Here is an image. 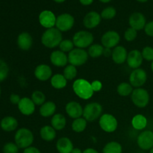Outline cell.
I'll return each mask as SVG.
<instances>
[{"label":"cell","mask_w":153,"mask_h":153,"mask_svg":"<svg viewBox=\"0 0 153 153\" xmlns=\"http://www.w3.org/2000/svg\"><path fill=\"white\" fill-rule=\"evenodd\" d=\"M101 15L96 11H91L87 13L83 19V24L85 28L92 29L96 28L101 22Z\"/></svg>","instance_id":"cell-16"},{"label":"cell","mask_w":153,"mask_h":153,"mask_svg":"<svg viewBox=\"0 0 153 153\" xmlns=\"http://www.w3.org/2000/svg\"><path fill=\"white\" fill-rule=\"evenodd\" d=\"M64 76L67 80H73L77 76V69L75 66L67 65L66 66L64 70Z\"/></svg>","instance_id":"cell-34"},{"label":"cell","mask_w":153,"mask_h":153,"mask_svg":"<svg viewBox=\"0 0 153 153\" xmlns=\"http://www.w3.org/2000/svg\"><path fill=\"white\" fill-rule=\"evenodd\" d=\"M147 80V74L143 69L137 68L131 72L129 76V83L136 88H140L146 83Z\"/></svg>","instance_id":"cell-10"},{"label":"cell","mask_w":153,"mask_h":153,"mask_svg":"<svg viewBox=\"0 0 153 153\" xmlns=\"http://www.w3.org/2000/svg\"><path fill=\"white\" fill-rule=\"evenodd\" d=\"M120 40V36L115 31H108L102 36V45L105 48L113 49L118 46Z\"/></svg>","instance_id":"cell-11"},{"label":"cell","mask_w":153,"mask_h":153,"mask_svg":"<svg viewBox=\"0 0 153 153\" xmlns=\"http://www.w3.org/2000/svg\"><path fill=\"white\" fill-rule=\"evenodd\" d=\"M117 10L114 7H107L102 11L101 17L104 19H111L116 16Z\"/></svg>","instance_id":"cell-37"},{"label":"cell","mask_w":153,"mask_h":153,"mask_svg":"<svg viewBox=\"0 0 153 153\" xmlns=\"http://www.w3.org/2000/svg\"><path fill=\"white\" fill-rule=\"evenodd\" d=\"M100 1L102 3H108V2H110L111 0H100Z\"/></svg>","instance_id":"cell-50"},{"label":"cell","mask_w":153,"mask_h":153,"mask_svg":"<svg viewBox=\"0 0 153 153\" xmlns=\"http://www.w3.org/2000/svg\"><path fill=\"white\" fill-rule=\"evenodd\" d=\"M137 143L143 150H150L153 147V131H143L138 135Z\"/></svg>","instance_id":"cell-12"},{"label":"cell","mask_w":153,"mask_h":153,"mask_svg":"<svg viewBox=\"0 0 153 153\" xmlns=\"http://www.w3.org/2000/svg\"><path fill=\"white\" fill-rule=\"evenodd\" d=\"M136 1H139V2H146V1H147L148 0H136Z\"/></svg>","instance_id":"cell-52"},{"label":"cell","mask_w":153,"mask_h":153,"mask_svg":"<svg viewBox=\"0 0 153 153\" xmlns=\"http://www.w3.org/2000/svg\"><path fill=\"white\" fill-rule=\"evenodd\" d=\"M128 23L131 28L136 31H140L145 28L146 24V17L140 12H134L128 18Z\"/></svg>","instance_id":"cell-14"},{"label":"cell","mask_w":153,"mask_h":153,"mask_svg":"<svg viewBox=\"0 0 153 153\" xmlns=\"http://www.w3.org/2000/svg\"><path fill=\"white\" fill-rule=\"evenodd\" d=\"M83 153H99L98 151L96 150L94 148H88L83 151Z\"/></svg>","instance_id":"cell-48"},{"label":"cell","mask_w":153,"mask_h":153,"mask_svg":"<svg viewBox=\"0 0 153 153\" xmlns=\"http://www.w3.org/2000/svg\"><path fill=\"white\" fill-rule=\"evenodd\" d=\"M56 16L51 10H43L39 15V22L43 27L48 28H53L56 22Z\"/></svg>","instance_id":"cell-13"},{"label":"cell","mask_w":153,"mask_h":153,"mask_svg":"<svg viewBox=\"0 0 153 153\" xmlns=\"http://www.w3.org/2000/svg\"><path fill=\"white\" fill-rule=\"evenodd\" d=\"M67 124V120L65 117L61 114H55L51 119V126L57 131L64 129Z\"/></svg>","instance_id":"cell-26"},{"label":"cell","mask_w":153,"mask_h":153,"mask_svg":"<svg viewBox=\"0 0 153 153\" xmlns=\"http://www.w3.org/2000/svg\"><path fill=\"white\" fill-rule=\"evenodd\" d=\"M21 98L19 97V95L15 94H12L10 96V101L12 104L13 105H18L19 102H20Z\"/></svg>","instance_id":"cell-44"},{"label":"cell","mask_w":153,"mask_h":153,"mask_svg":"<svg viewBox=\"0 0 153 153\" xmlns=\"http://www.w3.org/2000/svg\"><path fill=\"white\" fill-rule=\"evenodd\" d=\"M53 1H55V2H58V3H62L64 2V1H66V0H53Z\"/></svg>","instance_id":"cell-51"},{"label":"cell","mask_w":153,"mask_h":153,"mask_svg":"<svg viewBox=\"0 0 153 153\" xmlns=\"http://www.w3.org/2000/svg\"><path fill=\"white\" fill-rule=\"evenodd\" d=\"M144 31L148 36L153 37V21H151V22H149L146 24Z\"/></svg>","instance_id":"cell-43"},{"label":"cell","mask_w":153,"mask_h":153,"mask_svg":"<svg viewBox=\"0 0 153 153\" xmlns=\"http://www.w3.org/2000/svg\"><path fill=\"white\" fill-rule=\"evenodd\" d=\"M91 88H92L94 92H99L102 90V84L100 81L95 80L94 82H92L91 83Z\"/></svg>","instance_id":"cell-42"},{"label":"cell","mask_w":153,"mask_h":153,"mask_svg":"<svg viewBox=\"0 0 153 153\" xmlns=\"http://www.w3.org/2000/svg\"><path fill=\"white\" fill-rule=\"evenodd\" d=\"M67 79L61 74H55L51 78V85L55 89H63L67 86Z\"/></svg>","instance_id":"cell-28"},{"label":"cell","mask_w":153,"mask_h":153,"mask_svg":"<svg viewBox=\"0 0 153 153\" xmlns=\"http://www.w3.org/2000/svg\"><path fill=\"white\" fill-rule=\"evenodd\" d=\"M94 35L88 31H79L74 34L73 42L75 46L79 49H85L90 47L94 42Z\"/></svg>","instance_id":"cell-4"},{"label":"cell","mask_w":153,"mask_h":153,"mask_svg":"<svg viewBox=\"0 0 153 153\" xmlns=\"http://www.w3.org/2000/svg\"><path fill=\"white\" fill-rule=\"evenodd\" d=\"M1 128L5 131H14L18 126V122L13 117H5L1 121Z\"/></svg>","instance_id":"cell-25"},{"label":"cell","mask_w":153,"mask_h":153,"mask_svg":"<svg viewBox=\"0 0 153 153\" xmlns=\"http://www.w3.org/2000/svg\"><path fill=\"white\" fill-rule=\"evenodd\" d=\"M133 91H134L133 87L128 82H122L118 85L117 88L118 94L121 97H128L129 95H131Z\"/></svg>","instance_id":"cell-31"},{"label":"cell","mask_w":153,"mask_h":153,"mask_svg":"<svg viewBox=\"0 0 153 153\" xmlns=\"http://www.w3.org/2000/svg\"><path fill=\"white\" fill-rule=\"evenodd\" d=\"M137 36V31H136L135 29L132 28H128L126 30L125 33H124V38L126 39V40L128 42H131L134 41L136 39Z\"/></svg>","instance_id":"cell-39"},{"label":"cell","mask_w":153,"mask_h":153,"mask_svg":"<svg viewBox=\"0 0 153 153\" xmlns=\"http://www.w3.org/2000/svg\"><path fill=\"white\" fill-rule=\"evenodd\" d=\"M17 45L22 50H29L33 45V38L28 32H22L17 37Z\"/></svg>","instance_id":"cell-22"},{"label":"cell","mask_w":153,"mask_h":153,"mask_svg":"<svg viewBox=\"0 0 153 153\" xmlns=\"http://www.w3.org/2000/svg\"><path fill=\"white\" fill-rule=\"evenodd\" d=\"M131 101L137 107L143 108H145L149 102V94L146 90L138 88L133 91L131 95Z\"/></svg>","instance_id":"cell-7"},{"label":"cell","mask_w":153,"mask_h":153,"mask_svg":"<svg viewBox=\"0 0 153 153\" xmlns=\"http://www.w3.org/2000/svg\"><path fill=\"white\" fill-rule=\"evenodd\" d=\"M142 56L143 59L148 61H153V48L151 46H146L142 51Z\"/></svg>","instance_id":"cell-41"},{"label":"cell","mask_w":153,"mask_h":153,"mask_svg":"<svg viewBox=\"0 0 153 153\" xmlns=\"http://www.w3.org/2000/svg\"><path fill=\"white\" fill-rule=\"evenodd\" d=\"M112 55V51L111 49H109V48H105L104 47V51H103V55L105 57H109Z\"/></svg>","instance_id":"cell-46"},{"label":"cell","mask_w":153,"mask_h":153,"mask_svg":"<svg viewBox=\"0 0 153 153\" xmlns=\"http://www.w3.org/2000/svg\"><path fill=\"white\" fill-rule=\"evenodd\" d=\"M103 51H104V46L102 45L96 43V44H92L90 46L88 53L91 58H97L103 55Z\"/></svg>","instance_id":"cell-33"},{"label":"cell","mask_w":153,"mask_h":153,"mask_svg":"<svg viewBox=\"0 0 153 153\" xmlns=\"http://www.w3.org/2000/svg\"><path fill=\"white\" fill-rule=\"evenodd\" d=\"M56 149L59 153H71L73 147V143L70 138L66 137H61L56 143Z\"/></svg>","instance_id":"cell-23"},{"label":"cell","mask_w":153,"mask_h":153,"mask_svg":"<svg viewBox=\"0 0 153 153\" xmlns=\"http://www.w3.org/2000/svg\"><path fill=\"white\" fill-rule=\"evenodd\" d=\"M73 89L75 94L82 100H89L93 97L94 93L91 88V83L82 79L75 81L73 85Z\"/></svg>","instance_id":"cell-2"},{"label":"cell","mask_w":153,"mask_h":153,"mask_svg":"<svg viewBox=\"0 0 153 153\" xmlns=\"http://www.w3.org/2000/svg\"><path fill=\"white\" fill-rule=\"evenodd\" d=\"M62 33L57 28H48L43 32L41 36V43L46 47L49 49L59 46L61 42L63 40Z\"/></svg>","instance_id":"cell-1"},{"label":"cell","mask_w":153,"mask_h":153,"mask_svg":"<svg viewBox=\"0 0 153 153\" xmlns=\"http://www.w3.org/2000/svg\"><path fill=\"white\" fill-rule=\"evenodd\" d=\"M34 76L41 82L47 81L52 76V69L47 64H40L34 70Z\"/></svg>","instance_id":"cell-19"},{"label":"cell","mask_w":153,"mask_h":153,"mask_svg":"<svg viewBox=\"0 0 153 153\" xmlns=\"http://www.w3.org/2000/svg\"><path fill=\"white\" fill-rule=\"evenodd\" d=\"M9 73V67L7 63L0 59V82L7 77Z\"/></svg>","instance_id":"cell-38"},{"label":"cell","mask_w":153,"mask_h":153,"mask_svg":"<svg viewBox=\"0 0 153 153\" xmlns=\"http://www.w3.org/2000/svg\"><path fill=\"white\" fill-rule=\"evenodd\" d=\"M143 60V58L142 56L141 52L137 49H134L128 53L126 61L130 68L135 70L141 66Z\"/></svg>","instance_id":"cell-15"},{"label":"cell","mask_w":153,"mask_h":153,"mask_svg":"<svg viewBox=\"0 0 153 153\" xmlns=\"http://www.w3.org/2000/svg\"><path fill=\"white\" fill-rule=\"evenodd\" d=\"M75 23L74 17L70 13H62L56 18L55 26L59 31H68L73 27Z\"/></svg>","instance_id":"cell-9"},{"label":"cell","mask_w":153,"mask_h":153,"mask_svg":"<svg viewBox=\"0 0 153 153\" xmlns=\"http://www.w3.org/2000/svg\"><path fill=\"white\" fill-rule=\"evenodd\" d=\"M88 56L89 55L85 49L76 48L69 52L68 62L75 67H79L88 61Z\"/></svg>","instance_id":"cell-6"},{"label":"cell","mask_w":153,"mask_h":153,"mask_svg":"<svg viewBox=\"0 0 153 153\" xmlns=\"http://www.w3.org/2000/svg\"><path fill=\"white\" fill-rule=\"evenodd\" d=\"M50 61L55 67H65L68 63V56L62 51L55 50L51 53Z\"/></svg>","instance_id":"cell-20"},{"label":"cell","mask_w":153,"mask_h":153,"mask_svg":"<svg viewBox=\"0 0 153 153\" xmlns=\"http://www.w3.org/2000/svg\"><path fill=\"white\" fill-rule=\"evenodd\" d=\"M149 153H153V147L150 149V152H149Z\"/></svg>","instance_id":"cell-54"},{"label":"cell","mask_w":153,"mask_h":153,"mask_svg":"<svg viewBox=\"0 0 153 153\" xmlns=\"http://www.w3.org/2000/svg\"><path fill=\"white\" fill-rule=\"evenodd\" d=\"M74 43H73V40H69V39H65V40H63L61 42L59 45L60 50L65 52H71L73 49H74Z\"/></svg>","instance_id":"cell-36"},{"label":"cell","mask_w":153,"mask_h":153,"mask_svg":"<svg viewBox=\"0 0 153 153\" xmlns=\"http://www.w3.org/2000/svg\"><path fill=\"white\" fill-rule=\"evenodd\" d=\"M23 153H41V152H40V149H37V147H34V146H29V147L24 149Z\"/></svg>","instance_id":"cell-45"},{"label":"cell","mask_w":153,"mask_h":153,"mask_svg":"<svg viewBox=\"0 0 153 153\" xmlns=\"http://www.w3.org/2000/svg\"><path fill=\"white\" fill-rule=\"evenodd\" d=\"M71 153H83V152L79 148H74Z\"/></svg>","instance_id":"cell-49"},{"label":"cell","mask_w":153,"mask_h":153,"mask_svg":"<svg viewBox=\"0 0 153 153\" xmlns=\"http://www.w3.org/2000/svg\"><path fill=\"white\" fill-rule=\"evenodd\" d=\"M87 123H88V121L84 117L77 118V119H75L72 123V128L75 132H83L86 128Z\"/></svg>","instance_id":"cell-32"},{"label":"cell","mask_w":153,"mask_h":153,"mask_svg":"<svg viewBox=\"0 0 153 153\" xmlns=\"http://www.w3.org/2000/svg\"><path fill=\"white\" fill-rule=\"evenodd\" d=\"M123 147L117 141H111L105 144L102 149L103 153H122Z\"/></svg>","instance_id":"cell-30"},{"label":"cell","mask_w":153,"mask_h":153,"mask_svg":"<svg viewBox=\"0 0 153 153\" xmlns=\"http://www.w3.org/2000/svg\"><path fill=\"white\" fill-rule=\"evenodd\" d=\"M18 108L23 115L30 116L33 114L35 111V104L31 100V99L23 97V98H21L20 102L18 104Z\"/></svg>","instance_id":"cell-18"},{"label":"cell","mask_w":153,"mask_h":153,"mask_svg":"<svg viewBox=\"0 0 153 153\" xmlns=\"http://www.w3.org/2000/svg\"><path fill=\"white\" fill-rule=\"evenodd\" d=\"M151 69H152V72H153V61H152V65H151Z\"/></svg>","instance_id":"cell-53"},{"label":"cell","mask_w":153,"mask_h":153,"mask_svg":"<svg viewBox=\"0 0 153 153\" xmlns=\"http://www.w3.org/2000/svg\"><path fill=\"white\" fill-rule=\"evenodd\" d=\"M79 1H80V3L82 4H83V5H90V4H91L93 3V1H94V0H79Z\"/></svg>","instance_id":"cell-47"},{"label":"cell","mask_w":153,"mask_h":153,"mask_svg":"<svg viewBox=\"0 0 153 153\" xmlns=\"http://www.w3.org/2000/svg\"><path fill=\"white\" fill-rule=\"evenodd\" d=\"M31 100L36 105H42L46 102V96L40 91H35L31 94Z\"/></svg>","instance_id":"cell-35"},{"label":"cell","mask_w":153,"mask_h":153,"mask_svg":"<svg viewBox=\"0 0 153 153\" xmlns=\"http://www.w3.org/2000/svg\"><path fill=\"white\" fill-rule=\"evenodd\" d=\"M111 57L114 62L117 64H122L125 61H126L128 52L125 47L123 46H117L114 48Z\"/></svg>","instance_id":"cell-21"},{"label":"cell","mask_w":153,"mask_h":153,"mask_svg":"<svg viewBox=\"0 0 153 153\" xmlns=\"http://www.w3.org/2000/svg\"><path fill=\"white\" fill-rule=\"evenodd\" d=\"M131 125L136 130H143L147 125V120L143 115L137 114L132 118Z\"/></svg>","instance_id":"cell-29"},{"label":"cell","mask_w":153,"mask_h":153,"mask_svg":"<svg viewBox=\"0 0 153 153\" xmlns=\"http://www.w3.org/2000/svg\"><path fill=\"white\" fill-rule=\"evenodd\" d=\"M102 113V106L98 102L87 104L83 110V117L89 122L100 119Z\"/></svg>","instance_id":"cell-5"},{"label":"cell","mask_w":153,"mask_h":153,"mask_svg":"<svg viewBox=\"0 0 153 153\" xmlns=\"http://www.w3.org/2000/svg\"><path fill=\"white\" fill-rule=\"evenodd\" d=\"M56 111V105L52 101H47L43 103L40 108V114L43 117H49L53 116Z\"/></svg>","instance_id":"cell-24"},{"label":"cell","mask_w":153,"mask_h":153,"mask_svg":"<svg viewBox=\"0 0 153 153\" xmlns=\"http://www.w3.org/2000/svg\"><path fill=\"white\" fill-rule=\"evenodd\" d=\"M100 126L104 131L108 133L114 132L117 130L118 126V123L115 117L110 114H102L99 120Z\"/></svg>","instance_id":"cell-8"},{"label":"cell","mask_w":153,"mask_h":153,"mask_svg":"<svg viewBox=\"0 0 153 153\" xmlns=\"http://www.w3.org/2000/svg\"><path fill=\"white\" fill-rule=\"evenodd\" d=\"M65 110L68 116L74 120L83 116V108L77 102L71 101L67 103L66 105Z\"/></svg>","instance_id":"cell-17"},{"label":"cell","mask_w":153,"mask_h":153,"mask_svg":"<svg viewBox=\"0 0 153 153\" xmlns=\"http://www.w3.org/2000/svg\"><path fill=\"white\" fill-rule=\"evenodd\" d=\"M19 149L17 145L15 143H11L9 142L4 144L3 146V152L4 153H18L19 152Z\"/></svg>","instance_id":"cell-40"},{"label":"cell","mask_w":153,"mask_h":153,"mask_svg":"<svg viewBox=\"0 0 153 153\" xmlns=\"http://www.w3.org/2000/svg\"><path fill=\"white\" fill-rule=\"evenodd\" d=\"M40 135L45 141H52L56 137V131L52 126H45L40 128Z\"/></svg>","instance_id":"cell-27"},{"label":"cell","mask_w":153,"mask_h":153,"mask_svg":"<svg viewBox=\"0 0 153 153\" xmlns=\"http://www.w3.org/2000/svg\"><path fill=\"white\" fill-rule=\"evenodd\" d=\"M14 140L19 149H25L31 146L34 142V135L28 128H19L15 134Z\"/></svg>","instance_id":"cell-3"},{"label":"cell","mask_w":153,"mask_h":153,"mask_svg":"<svg viewBox=\"0 0 153 153\" xmlns=\"http://www.w3.org/2000/svg\"><path fill=\"white\" fill-rule=\"evenodd\" d=\"M0 95H1V88H0Z\"/></svg>","instance_id":"cell-55"}]
</instances>
